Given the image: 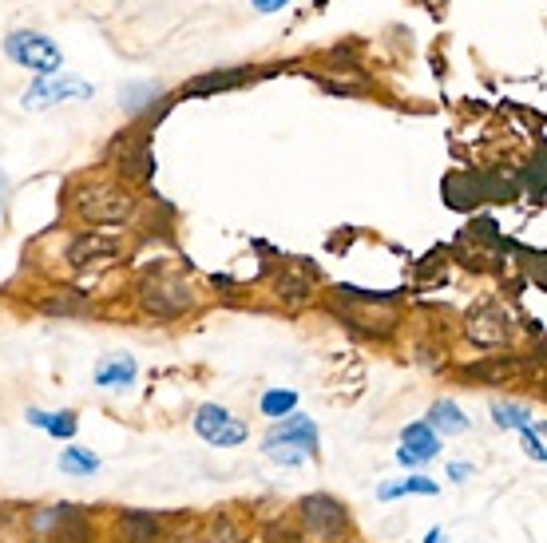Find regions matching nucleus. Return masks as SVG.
Wrapping results in <instances>:
<instances>
[{
    "label": "nucleus",
    "instance_id": "obj_1",
    "mask_svg": "<svg viewBox=\"0 0 547 543\" xmlns=\"http://www.w3.org/2000/svg\"><path fill=\"white\" fill-rule=\"evenodd\" d=\"M4 52H8L12 64L32 68V72H40V76H60V68H64V52L56 48V40L44 36V32H32V28L12 32V36L4 40Z\"/></svg>",
    "mask_w": 547,
    "mask_h": 543
},
{
    "label": "nucleus",
    "instance_id": "obj_2",
    "mask_svg": "<svg viewBox=\"0 0 547 543\" xmlns=\"http://www.w3.org/2000/svg\"><path fill=\"white\" fill-rule=\"evenodd\" d=\"M139 306L159 318V322H171V318H183L191 306H195V294H191V282L175 278V274H155L143 282L139 290Z\"/></svg>",
    "mask_w": 547,
    "mask_h": 543
},
{
    "label": "nucleus",
    "instance_id": "obj_3",
    "mask_svg": "<svg viewBox=\"0 0 547 543\" xmlns=\"http://www.w3.org/2000/svg\"><path fill=\"white\" fill-rule=\"evenodd\" d=\"M298 520L306 524V532H310L314 540H322V543H341L349 536V512H345V504L326 496V492L306 496V500L298 504Z\"/></svg>",
    "mask_w": 547,
    "mask_h": 543
},
{
    "label": "nucleus",
    "instance_id": "obj_4",
    "mask_svg": "<svg viewBox=\"0 0 547 543\" xmlns=\"http://www.w3.org/2000/svg\"><path fill=\"white\" fill-rule=\"evenodd\" d=\"M135 211V195L119 191V187H84L76 195V215L92 226H119Z\"/></svg>",
    "mask_w": 547,
    "mask_h": 543
},
{
    "label": "nucleus",
    "instance_id": "obj_5",
    "mask_svg": "<svg viewBox=\"0 0 547 543\" xmlns=\"http://www.w3.org/2000/svg\"><path fill=\"white\" fill-rule=\"evenodd\" d=\"M92 92H96V88H92L88 80L60 72V76H44V80H36V84L24 92V108L44 111V108H56V104H76V100H92Z\"/></svg>",
    "mask_w": 547,
    "mask_h": 543
},
{
    "label": "nucleus",
    "instance_id": "obj_6",
    "mask_svg": "<svg viewBox=\"0 0 547 543\" xmlns=\"http://www.w3.org/2000/svg\"><path fill=\"white\" fill-rule=\"evenodd\" d=\"M195 433L203 436L207 444H215V448H238L250 429H246V421L242 417H234L230 409H222V405H203L199 413H195Z\"/></svg>",
    "mask_w": 547,
    "mask_h": 543
},
{
    "label": "nucleus",
    "instance_id": "obj_7",
    "mask_svg": "<svg viewBox=\"0 0 547 543\" xmlns=\"http://www.w3.org/2000/svg\"><path fill=\"white\" fill-rule=\"evenodd\" d=\"M464 329H468L472 345H480V349H500V345L512 341V318H508V310L496 306V302L476 306V310L468 314V326Z\"/></svg>",
    "mask_w": 547,
    "mask_h": 543
},
{
    "label": "nucleus",
    "instance_id": "obj_8",
    "mask_svg": "<svg viewBox=\"0 0 547 543\" xmlns=\"http://www.w3.org/2000/svg\"><path fill=\"white\" fill-rule=\"evenodd\" d=\"M111 258H119V238L104 234V230H88L80 234L72 246H68V262L76 270H88V266H104Z\"/></svg>",
    "mask_w": 547,
    "mask_h": 543
},
{
    "label": "nucleus",
    "instance_id": "obj_9",
    "mask_svg": "<svg viewBox=\"0 0 547 543\" xmlns=\"http://www.w3.org/2000/svg\"><path fill=\"white\" fill-rule=\"evenodd\" d=\"M401 440H405V448L397 452V460L401 464H425V460H433L440 448V436L429 429V425H409L405 433H401Z\"/></svg>",
    "mask_w": 547,
    "mask_h": 543
},
{
    "label": "nucleus",
    "instance_id": "obj_10",
    "mask_svg": "<svg viewBox=\"0 0 547 543\" xmlns=\"http://www.w3.org/2000/svg\"><path fill=\"white\" fill-rule=\"evenodd\" d=\"M135 373H139L135 357L115 353V357L96 365V385H100V389H127V385H135Z\"/></svg>",
    "mask_w": 547,
    "mask_h": 543
},
{
    "label": "nucleus",
    "instance_id": "obj_11",
    "mask_svg": "<svg viewBox=\"0 0 547 543\" xmlns=\"http://www.w3.org/2000/svg\"><path fill=\"white\" fill-rule=\"evenodd\" d=\"M429 429L440 436H460V433H468V417L460 413V405L456 401H437L433 409H429Z\"/></svg>",
    "mask_w": 547,
    "mask_h": 543
},
{
    "label": "nucleus",
    "instance_id": "obj_12",
    "mask_svg": "<svg viewBox=\"0 0 547 543\" xmlns=\"http://www.w3.org/2000/svg\"><path fill=\"white\" fill-rule=\"evenodd\" d=\"M270 440H294V444H306L310 452H318V425L310 417H286L282 425L270 429Z\"/></svg>",
    "mask_w": 547,
    "mask_h": 543
},
{
    "label": "nucleus",
    "instance_id": "obj_13",
    "mask_svg": "<svg viewBox=\"0 0 547 543\" xmlns=\"http://www.w3.org/2000/svg\"><path fill=\"white\" fill-rule=\"evenodd\" d=\"M119 171H123V179H135V183H147V179L155 175V159H151V151H147V143H139V147H131V151H123V163H119Z\"/></svg>",
    "mask_w": 547,
    "mask_h": 543
},
{
    "label": "nucleus",
    "instance_id": "obj_14",
    "mask_svg": "<svg viewBox=\"0 0 547 543\" xmlns=\"http://www.w3.org/2000/svg\"><path fill=\"white\" fill-rule=\"evenodd\" d=\"M437 496L440 488L429 476H409V480H393V484H381L377 488V500H397V496Z\"/></svg>",
    "mask_w": 547,
    "mask_h": 543
},
{
    "label": "nucleus",
    "instance_id": "obj_15",
    "mask_svg": "<svg viewBox=\"0 0 547 543\" xmlns=\"http://www.w3.org/2000/svg\"><path fill=\"white\" fill-rule=\"evenodd\" d=\"M28 421L36 425V429H44V433H52V436H76V429H80V421H76V413H40V409H32L28 413Z\"/></svg>",
    "mask_w": 547,
    "mask_h": 543
},
{
    "label": "nucleus",
    "instance_id": "obj_16",
    "mask_svg": "<svg viewBox=\"0 0 547 543\" xmlns=\"http://www.w3.org/2000/svg\"><path fill=\"white\" fill-rule=\"evenodd\" d=\"M246 80V72H211V76H199L187 84V96H207V92H226V88H238Z\"/></svg>",
    "mask_w": 547,
    "mask_h": 543
},
{
    "label": "nucleus",
    "instance_id": "obj_17",
    "mask_svg": "<svg viewBox=\"0 0 547 543\" xmlns=\"http://www.w3.org/2000/svg\"><path fill=\"white\" fill-rule=\"evenodd\" d=\"M123 532L131 536V543H155V536H159V520L147 516V512H127V516H123Z\"/></svg>",
    "mask_w": 547,
    "mask_h": 543
},
{
    "label": "nucleus",
    "instance_id": "obj_18",
    "mask_svg": "<svg viewBox=\"0 0 547 543\" xmlns=\"http://www.w3.org/2000/svg\"><path fill=\"white\" fill-rule=\"evenodd\" d=\"M492 417H496L500 429H528L532 425V409L528 405H512V401H496Z\"/></svg>",
    "mask_w": 547,
    "mask_h": 543
},
{
    "label": "nucleus",
    "instance_id": "obj_19",
    "mask_svg": "<svg viewBox=\"0 0 547 543\" xmlns=\"http://www.w3.org/2000/svg\"><path fill=\"white\" fill-rule=\"evenodd\" d=\"M262 448H266V456L270 460H278V464H302L306 456H314L306 444H294V440H262Z\"/></svg>",
    "mask_w": 547,
    "mask_h": 543
},
{
    "label": "nucleus",
    "instance_id": "obj_20",
    "mask_svg": "<svg viewBox=\"0 0 547 543\" xmlns=\"http://www.w3.org/2000/svg\"><path fill=\"white\" fill-rule=\"evenodd\" d=\"M100 468V460L84 448H64L60 452V472H72V476H92Z\"/></svg>",
    "mask_w": 547,
    "mask_h": 543
},
{
    "label": "nucleus",
    "instance_id": "obj_21",
    "mask_svg": "<svg viewBox=\"0 0 547 543\" xmlns=\"http://www.w3.org/2000/svg\"><path fill=\"white\" fill-rule=\"evenodd\" d=\"M310 290H314V282H310L306 274H286V278H278V298H282V302H290V306L306 302V298H310Z\"/></svg>",
    "mask_w": 547,
    "mask_h": 543
},
{
    "label": "nucleus",
    "instance_id": "obj_22",
    "mask_svg": "<svg viewBox=\"0 0 547 543\" xmlns=\"http://www.w3.org/2000/svg\"><path fill=\"white\" fill-rule=\"evenodd\" d=\"M159 96H163V88H159V84H127V88H123V108L143 111L151 100H159Z\"/></svg>",
    "mask_w": 547,
    "mask_h": 543
},
{
    "label": "nucleus",
    "instance_id": "obj_23",
    "mask_svg": "<svg viewBox=\"0 0 547 543\" xmlns=\"http://www.w3.org/2000/svg\"><path fill=\"white\" fill-rule=\"evenodd\" d=\"M294 405H298V393H290V389H274V393L262 397V413L266 417H290Z\"/></svg>",
    "mask_w": 547,
    "mask_h": 543
},
{
    "label": "nucleus",
    "instance_id": "obj_24",
    "mask_svg": "<svg viewBox=\"0 0 547 543\" xmlns=\"http://www.w3.org/2000/svg\"><path fill=\"white\" fill-rule=\"evenodd\" d=\"M203 543H246V540H242V532L234 528V520H230V516H215V520H211V528H207V540Z\"/></svg>",
    "mask_w": 547,
    "mask_h": 543
},
{
    "label": "nucleus",
    "instance_id": "obj_25",
    "mask_svg": "<svg viewBox=\"0 0 547 543\" xmlns=\"http://www.w3.org/2000/svg\"><path fill=\"white\" fill-rule=\"evenodd\" d=\"M528 187L536 191V199L544 195V159H536V163L528 167Z\"/></svg>",
    "mask_w": 547,
    "mask_h": 543
},
{
    "label": "nucleus",
    "instance_id": "obj_26",
    "mask_svg": "<svg viewBox=\"0 0 547 543\" xmlns=\"http://www.w3.org/2000/svg\"><path fill=\"white\" fill-rule=\"evenodd\" d=\"M524 440H528V452L536 456V460H544L547 452H544V440H540V433H532V425L524 429Z\"/></svg>",
    "mask_w": 547,
    "mask_h": 543
},
{
    "label": "nucleus",
    "instance_id": "obj_27",
    "mask_svg": "<svg viewBox=\"0 0 547 543\" xmlns=\"http://www.w3.org/2000/svg\"><path fill=\"white\" fill-rule=\"evenodd\" d=\"M282 4H290V0H254V8H258V12H278Z\"/></svg>",
    "mask_w": 547,
    "mask_h": 543
},
{
    "label": "nucleus",
    "instance_id": "obj_28",
    "mask_svg": "<svg viewBox=\"0 0 547 543\" xmlns=\"http://www.w3.org/2000/svg\"><path fill=\"white\" fill-rule=\"evenodd\" d=\"M448 476H452V480H464V476H472V464H452Z\"/></svg>",
    "mask_w": 547,
    "mask_h": 543
},
{
    "label": "nucleus",
    "instance_id": "obj_29",
    "mask_svg": "<svg viewBox=\"0 0 547 543\" xmlns=\"http://www.w3.org/2000/svg\"><path fill=\"white\" fill-rule=\"evenodd\" d=\"M425 543H444V532H440V528H433V532H429V540Z\"/></svg>",
    "mask_w": 547,
    "mask_h": 543
},
{
    "label": "nucleus",
    "instance_id": "obj_30",
    "mask_svg": "<svg viewBox=\"0 0 547 543\" xmlns=\"http://www.w3.org/2000/svg\"><path fill=\"white\" fill-rule=\"evenodd\" d=\"M425 4H429V8H440V4H444V0H425Z\"/></svg>",
    "mask_w": 547,
    "mask_h": 543
},
{
    "label": "nucleus",
    "instance_id": "obj_31",
    "mask_svg": "<svg viewBox=\"0 0 547 543\" xmlns=\"http://www.w3.org/2000/svg\"><path fill=\"white\" fill-rule=\"evenodd\" d=\"M0 191H4V179H0Z\"/></svg>",
    "mask_w": 547,
    "mask_h": 543
}]
</instances>
